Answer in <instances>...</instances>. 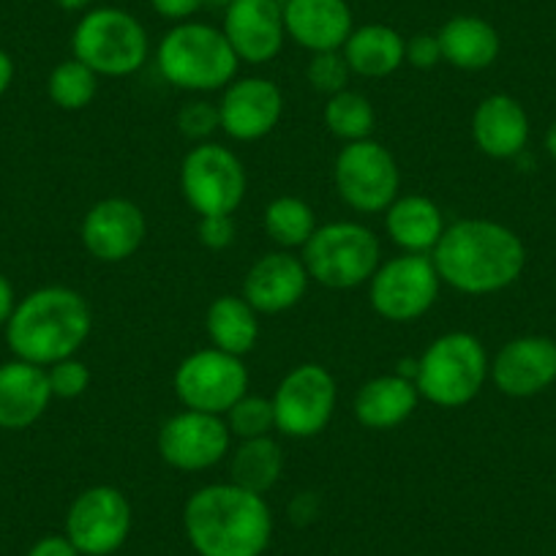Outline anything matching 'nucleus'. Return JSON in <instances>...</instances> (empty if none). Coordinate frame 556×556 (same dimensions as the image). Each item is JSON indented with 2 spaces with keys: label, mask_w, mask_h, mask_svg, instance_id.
<instances>
[{
  "label": "nucleus",
  "mask_w": 556,
  "mask_h": 556,
  "mask_svg": "<svg viewBox=\"0 0 556 556\" xmlns=\"http://www.w3.org/2000/svg\"><path fill=\"white\" fill-rule=\"evenodd\" d=\"M262 227H265L267 238L285 251L303 249L314 232H317V213L301 197H276L262 211Z\"/></svg>",
  "instance_id": "obj_29"
},
{
  "label": "nucleus",
  "mask_w": 556,
  "mask_h": 556,
  "mask_svg": "<svg viewBox=\"0 0 556 556\" xmlns=\"http://www.w3.org/2000/svg\"><path fill=\"white\" fill-rule=\"evenodd\" d=\"M93 330L88 301L72 287H41L17 301L7 323L9 350L17 361L50 368L74 357Z\"/></svg>",
  "instance_id": "obj_3"
},
{
  "label": "nucleus",
  "mask_w": 556,
  "mask_h": 556,
  "mask_svg": "<svg viewBox=\"0 0 556 556\" xmlns=\"http://www.w3.org/2000/svg\"><path fill=\"white\" fill-rule=\"evenodd\" d=\"M249 191V175L235 151L218 142L191 146L180 162V194L197 216H235Z\"/></svg>",
  "instance_id": "obj_8"
},
{
  "label": "nucleus",
  "mask_w": 556,
  "mask_h": 556,
  "mask_svg": "<svg viewBox=\"0 0 556 556\" xmlns=\"http://www.w3.org/2000/svg\"><path fill=\"white\" fill-rule=\"evenodd\" d=\"M159 456L178 472H205L232 451V434L222 415L180 409L167 417L156 437Z\"/></svg>",
  "instance_id": "obj_14"
},
{
  "label": "nucleus",
  "mask_w": 556,
  "mask_h": 556,
  "mask_svg": "<svg viewBox=\"0 0 556 556\" xmlns=\"http://www.w3.org/2000/svg\"><path fill=\"white\" fill-rule=\"evenodd\" d=\"M529 134H532V123L516 96L491 93L475 106L472 139L483 156L496 159V162L518 159L527 151Z\"/></svg>",
  "instance_id": "obj_20"
},
{
  "label": "nucleus",
  "mask_w": 556,
  "mask_h": 556,
  "mask_svg": "<svg viewBox=\"0 0 556 556\" xmlns=\"http://www.w3.org/2000/svg\"><path fill=\"white\" fill-rule=\"evenodd\" d=\"M17 308V295H14V287L3 273H0V325H7L9 317Z\"/></svg>",
  "instance_id": "obj_40"
},
{
  "label": "nucleus",
  "mask_w": 556,
  "mask_h": 556,
  "mask_svg": "<svg viewBox=\"0 0 556 556\" xmlns=\"http://www.w3.org/2000/svg\"><path fill=\"white\" fill-rule=\"evenodd\" d=\"M323 121L336 139L350 146V142L371 139L374 128H377V112H374L368 96L346 88L341 93L330 96L323 110Z\"/></svg>",
  "instance_id": "obj_30"
},
{
  "label": "nucleus",
  "mask_w": 556,
  "mask_h": 556,
  "mask_svg": "<svg viewBox=\"0 0 556 556\" xmlns=\"http://www.w3.org/2000/svg\"><path fill=\"white\" fill-rule=\"evenodd\" d=\"M417 404H420L417 384L393 371L363 382L352 401V412L363 429L390 431L406 424Z\"/></svg>",
  "instance_id": "obj_23"
},
{
  "label": "nucleus",
  "mask_w": 556,
  "mask_h": 556,
  "mask_svg": "<svg viewBox=\"0 0 556 556\" xmlns=\"http://www.w3.org/2000/svg\"><path fill=\"white\" fill-rule=\"evenodd\" d=\"M52 401L47 368L25 361L0 366V429L23 431L34 426Z\"/></svg>",
  "instance_id": "obj_22"
},
{
  "label": "nucleus",
  "mask_w": 556,
  "mask_h": 556,
  "mask_svg": "<svg viewBox=\"0 0 556 556\" xmlns=\"http://www.w3.org/2000/svg\"><path fill=\"white\" fill-rule=\"evenodd\" d=\"M287 39L314 52L341 50L355 30L346 0H285Z\"/></svg>",
  "instance_id": "obj_21"
},
{
  "label": "nucleus",
  "mask_w": 556,
  "mask_h": 556,
  "mask_svg": "<svg viewBox=\"0 0 556 556\" xmlns=\"http://www.w3.org/2000/svg\"><path fill=\"white\" fill-rule=\"evenodd\" d=\"M14 83V61L7 50H0V96L7 93Z\"/></svg>",
  "instance_id": "obj_41"
},
{
  "label": "nucleus",
  "mask_w": 556,
  "mask_h": 556,
  "mask_svg": "<svg viewBox=\"0 0 556 556\" xmlns=\"http://www.w3.org/2000/svg\"><path fill=\"white\" fill-rule=\"evenodd\" d=\"M47 377H50L52 399L74 401L88 393L90 388V368L83 361H77V357H66V361L50 366L47 368Z\"/></svg>",
  "instance_id": "obj_35"
},
{
  "label": "nucleus",
  "mask_w": 556,
  "mask_h": 556,
  "mask_svg": "<svg viewBox=\"0 0 556 556\" xmlns=\"http://www.w3.org/2000/svg\"><path fill=\"white\" fill-rule=\"evenodd\" d=\"M442 287L485 298L505 292L527 267V245L494 218H458L431 251Z\"/></svg>",
  "instance_id": "obj_1"
},
{
  "label": "nucleus",
  "mask_w": 556,
  "mask_h": 556,
  "mask_svg": "<svg viewBox=\"0 0 556 556\" xmlns=\"http://www.w3.org/2000/svg\"><path fill=\"white\" fill-rule=\"evenodd\" d=\"M308 278L328 290H357L382 265L379 238L361 222H328L317 227L301 254Z\"/></svg>",
  "instance_id": "obj_7"
},
{
  "label": "nucleus",
  "mask_w": 556,
  "mask_h": 556,
  "mask_svg": "<svg viewBox=\"0 0 556 556\" xmlns=\"http://www.w3.org/2000/svg\"><path fill=\"white\" fill-rule=\"evenodd\" d=\"M222 30L240 63L265 66L285 50V7L278 0H232Z\"/></svg>",
  "instance_id": "obj_17"
},
{
  "label": "nucleus",
  "mask_w": 556,
  "mask_h": 556,
  "mask_svg": "<svg viewBox=\"0 0 556 556\" xmlns=\"http://www.w3.org/2000/svg\"><path fill=\"white\" fill-rule=\"evenodd\" d=\"M406 63L420 72H431L442 63V47L437 34H415L406 41Z\"/></svg>",
  "instance_id": "obj_37"
},
{
  "label": "nucleus",
  "mask_w": 556,
  "mask_h": 556,
  "mask_svg": "<svg viewBox=\"0 0 556 556\" xmlns=\"http://www.w3.org/2000/svg\"><path fill=\"white\" fill-rule=\"evenodd\" d=\"M153 12L169 23H189L200 9H205V0H151Z\"/></svg>",
  "instance_id": "obj_38"
},
{
  "label": "nucleus",
  "mask_w": 556,
  "mask_h": 556,
  "mask_svg": "<svg viewBox=\"0 0 556 556\" xmlns=\"http://www.w3.org/2000/svg\"><path fill=\"white\" fill-rule=\"evenodd\" d=\"M184 532L197 556H262L273 540L265 496L235 483L197 489L184 505Z\"/></svg>",
  "instance_id": "obj_2"
},
{
  "label": "nucleus",
  "mask_w": 556,
  "mask_h": 556,
  "mask_svg": "<svg viewBox=\"0 0 556 556\" xmlns=\"http://www.w3.org/2000/svg\"><path fill=\"white\" fill-rule=\"evenodd\" d=\"M197 238L205 249L224 251L235 243V218L232 216H200Z\"/></svg>",
  "instance_id": "obj_36"
},
{
  "label": "nucleus",
  "mask_w": 556,
  "mask_h": 556,
  "mask_svg": "<svg viewBox=\"0 0 556 556\" xmlns=\"http://www.w3.org/2000/svg\"><path fill=\"white\" fill-rule=\"evenodd\" d=\"M442 281L429 254H404L382 262L368 281V303L388 323L409 325L426 317L440 298Z\"/></svg>",
  "instance_id": "obj_9"
},
{
  "label": "nucleus",
  "mask_w": 556,
  "mask_h": 556,
  "mask_svg": "<svg viewBox=\"0 0 556 556\" xmlns=\"http://www.w3.org/2000/svg\"><path fill=\"white\" fill-rule=\"evenodd\" d=\"M72 55L99 77H131L148 63L151 39L146 25L123 9H88L72 34Z\"/></svg>",
  "instance_id": "obj_6"
},
{
  "label": "nucleus",
  "mask_w": 556,
  "mask_h": 556,
  "mask_svg": "<svg viewBox=\"0 0 556 556\" xmlns=\"http://www.w3.org/2000/svg\"><path fill=\"white\" fill-rule=\"evenodd\" d=\"M270 401L278 434L290 440H314L333 420L339 384L333 374L319 363H301L285 374Z\"/></svg>",
  "instance_id": "obj_11"
},
{
  "label": "nucleus",
  "mask_w": 556,
  "mask_h": 556,
  "mask_svg": "<svg viewBox=\"0 0 556 556\" xmlns=\"http://www.w3.org/2000/svg\"><path fill=\"white\" fill-rule=\"evenodd\" d=\"M173 388L184 409L227 415L235 401L249 393V368L243 357L205 346L178 363Z\"/></svg>",
  "instance_id": "obj_12"
},
{
  "label": "nucleus",
  "mask_w": 556,
  "mask_h": 556,
  "mask_svg": "<svg viewBox=\"0 0 556 556\" xmlns=\"http://www.w3.org/2000/svg\"><path fill=\"white\" fill-rule=\"evenodd\" d=\"M131 502L117 485H90L66 513V538L83 556H112L131 534Z\"/></svg>",
  "instance_id": "obj_13"
},
{
  "label": "nucleus",
  "mask_w": 556,
  "mask_h": 556,
  "mask_svg": "<svg viewBox=\"0 0 556 556\" xmlns=\"http://www.w3.org/2000/svg\"><path fill=\"white\" fill-rule=\"evenodd\" d=\"M285 472V451L273 437L238 442L229 451V483L265 496Z\"/></svg>",
  "instance_id": "obj_28"
},
{
  "label": "nucleus",
  "mask_w": 556,
  "mask_h": 556,
  "mask_svg": "<svg viewBox=\"0 0 556 556\" xmlns=\"http://www.w3.org/2000/svg\"><path fill=\"white\" fill-rule=\"evenodd\" d=\"M489 379L502 395L532 399L556 382V341L548 336L510 339L491 361Z\"/></svg>",
  "instance_id": "obj_18"
},
{
  "label": "nucleus",
  "mask_w": 556,
  "mask_h": 556,
  "mask_svg": "<svg viewBox=\"0 0 556 556\" xmlns=\"http://www.w3.org/2000/svg\"><path fill=\"white\" fill-rule=\"evenodd\" d=\"M545 151H548V156L556 162V121L551 123L548 131H545Z\"/></svg>",
  "instance_id": "obj_43"
},
{
  "label": "nucleus",
  "mask_w": 556,
  "mask_h": 556,
  "mask_svg": "<svg viewBox=\"0 0 556 556\" xmlns=\"http://www.w3.org/2000/svg\"><path fill=\"white\" fill-rule=\"evenodd\" d=\"M205 330L211 346L245 357L260 341V314L243 295H218L207 306Z\"/></svg>",
  "instance_id": "obj_27"
},
{
  "label": "nucleus",
  "mask_w": 556,
  "mask_h": 556,
  "mask_svg": "<svg viewBox=\"0 0 556 556\" xmlns=\"http://www.w3.org/2000/svg\"><path fill=\"white\" fill-rule=\"evenodd\" d=\"M285 115V93L267 77H235L218 99L222 131L235 142H256L276 131Z\"/></svg>",
  "instance_id": "obj_16"
},
{
  "label": "nucleus",
  "mask_w": 556,
  "mask_h": 556,
  "mask_svg": "<svg viewBox=\"0 0 556 556\" xmlns=\"http://www.w3.org/2000/svg\"><path fill=\"white\" fill-rule=\"evenodd\" d=\"M333 186L355 213H384L401 194V169L393 153L377 139L350 142L333 162Z\"/></svg>",
  "instance_id": "obj_10"
},
{
  "label": "nucleus",
  "mask_w": 556,
  "mask_h": 556,
  "mask_svg": "<svg viewBox=\"0 0 556 556\" xmlns=\"http://www.w3.org/2000/svg\"><path fill=\"white\" fill-rule=\"evenodd\" d=\"M47 93L58 110L79 112L93 104V99L99 96V74L72 58L52 68L50 79H47Z\"/></svg>",
  "instance_id": "obj_31"
},
{
  "label": "nucleus",
  "mask_w": 556,
  "mask_h": 556,
  "mask_svg": "<svg viewBox=\"0 0 556 556\" xmlns=\"http://www.w3.org/2000/svg\"><path fill=\"white\" fill-rule=\"evenodd\" d=\"M232 440H260V437H273L276 431V412H273V401L265 395L245 393L243 399L235 401L232 409L224 415Z\"/></svg>",
  "instance_id": "obj_32"
},
{
  "label": "nucleus",
  "mask_w": 556,
  "mask_h": 556,
  "mask_svg": "<svg viewBox=\"0 0 556 556\" xmlns=\"http://www.w3.org/2000/svg\"><path fill=\"white\" fill-rule=\"evenodd\" d=\"M350 72L363 79H384L406 63V39L382 23L361 25L341 47Z\"/></svg>",
  "instance_id": "obj_26"
},
{
  "label": "nucleus",
  "mask_w": 556,
  "mask_h": 556,
  "mask_svg": "<svg viewBox=\"0 0 556 556\" xmlns=\"http://www.w3.org/2000/svg\"><path fill=\"white\" fill-rule=\"evenodd\" d=\"M79 238L96 262L117 265L142 249L148 238V218L137 202L126 197H104L85 213Z\"/></svg>",
  "instance_id": "obj_15"
},
{
  "label": "nucleus",
  "mask_w": 556,
  "mask_h": 556,
  "mask_svg": "<svg viewBox=\"0 0 556 556\" xmlns=\"http://www.w3.org/2000/svg\"><path fill=\"white\" fill-rule=\"evenodd\" d=\"M442 47V63L462 72H485L496 63L502 39L494 25L475 14H458L447 20L437 34Z\"/></svg>",
  "instance_id": "obj_25"
},
{
  "label": "nucleus",
  "mask_w": 556,
  "mask_h": 556,
  "mask_svg": "<svg viewBox=\"0 0 556 556\" xmlns=\"http://www.w3.org/2000/svg\"><path fill=\"white\" fill-rule=\"evenodd\" d=\"M350 63L344 61V52L341 50L314 52L306 66V79L312 85V90L328 96V99L350 88Z\"/></svg>",
  "instance_id": "obj_33"
},
{
  "label": "nucleus",
  "mask_w": 556,
  "mask_h": 556,
  "mask_svg": "<svg viewBox=\"0 0 556 556\" xmlns=\"http://www.w3.org/2000/svg\"><path fill=\"white\" fill-rule=\"evenodd\" d=\"M491 357L483 341L467 330H451L431 341L417 357L415 384L420 399L440 409H462L483 393Z\"/></svg>",
  "instance_id": "obj_5"
},
{
  "label": "nucleus",
  "mask_w": 556,
  "mask_h": 556,
  "mask_svg": "<svg viewBox=\"0 0 556 556\" xmlns=\"http://www.w3.org/2000/svg\"><path fill=\"white\" fill-rule=\"evenodd\" d=\"M308 285L312 278L301 256L278 249L262 254L249 267L240 295L251 303L256 314H285L306 298Z\"/></svg>",
  "instance_id": "obj_19"
},
{
  "label": "nucleus",
  "mask_w": 556,
  "mask_h": 556,
  "mask_svg": "<svg viewBox=\"0 0 556 556\" xmlns=\"http://www.w3.org/2000/svg\"><path fill=\"white\" fill-rule=\"evenodd\" d=\"M442 207L431 197L399 194L384 211V232L404 254H429L445 235Z\"/></svg>",
  "instance_id": "obj_24"
},
{
  "label": "nucleus",
  "mask_w": 556,
  "mask_h": 556,
  "mask_svg": "<svg viewBox=\"0 0 556 556\" xmlns=\"http://www.w3.org/2000/svg\"><path fill=\"white\" fill-rule=\"evenodd\" d=\"M28 556H83L66 534H47L30 545Z\"/></svg>",
  "instance_id": "obj_39"
},
{
  "label": "nucleus",
  "mask_w": 556,
  "mask_h": 556,
  "mask_svg": "<svg viewBox=\"0 0 556 556\" xmlns=\"http://www.w3.org/2000/svg\"><path fill=\"white\" fill-rule=\"evenodd\" d=\"M63 12H88L93 0H55Z\"/></svg>",
  "instance_id": "obj_42"
},
{
  "label": "nucleus",
  "mask_w": 556,
  "mask_h": 556,
  "mask_svg": "<svg viewBox=\"0 0 556 556\" xmlns=\"http://www.w3.org/2000/svg\"><path fill=\"white\" fill-rule=\"evenodd\" d=\"M218 128H222V117H218V104H213V101L191 99L180 106L178 131L194 146L211 142Z\"/></svg>",
  "instance_id": "obj_34"
},
{
  "label": "nucleus",
  "mask_w": 556,
  "mask_h": 556,
  "mask_svg": "<svg viewBox=\"0 0 556 556\" xmlns=\"http://www.w3.org/2000/svg\"><path fill=\"white\" fill-rule=\"evenodd\" d=\"M232 0H205V7H216V9H227Z\"/></svg>",
  "instance_id": "obj_44"
},
{
  "label": "nucleus",
  "mask_w": 556,
  "mask_h": 556,
  "mask_svg": "<svg viewBox=\"0 0 556 556\" xmlns=\"http://www.w3.org/2000/svg\"><path fill=\"white\" fill-rule=\"evenodd\" d=\"M156 66L173 88L186 93H216L238 77V55L222 28L207 23H178L156 47Z\"/></svg>",
  "instance_id": "obj_4"
}]
</instances>
